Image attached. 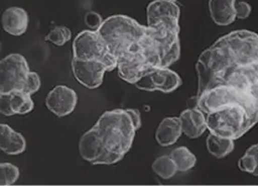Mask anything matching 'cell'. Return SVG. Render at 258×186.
<instances>
[{
  "label": "cell",
  "instance_id": "obj_1",
  "mask_svg": "<svg viewBox=\"0 0 258 186\" xmlns=\"http://www.w3.org/2000/svg\"><path fill=\"white\" fill-rule=\"evenodd\" d=\"M196 107L206 115L230 106L258 124V34L234 30L203 51L196 64Z\"/></svg>",
  "mask_w": 258,
  "mask_h": 186
},
{
  "label": "cell",
  "instance_id": "obj_2",
  "mask_svg": "<svg viewBox=\"0 0 258 186\" xmlns=\"http://www.w3.org/2000/svg\"><path fill=\"white\" fill-rule=\"evenodd\" d=\"M180 18L161 19L152 25H147L136 55L125 67L117 69L118 76L131 84L148 71L169 68L178 61L180 47Z\"/></svg>",
  "mask_w": 258,
  "mask_h": 186
},
{
  "label": "cell",
  "instance_id": "obj_3",
  "mask_svg": "<svg viewBox=\"0 0 258 186\" xmlns=\"http://www.w3.org/2000/svg\"><path fill=\"white\" fill-rule=\"evenodd\" d=\"M94 126L106 152L98 166L117 164L132 148L137 131L129 112L118 109L104 112Z\"/></svg>",
  "mask_w": 258,
  "mask_h": 186
},
{
  "label": "cell",
  "instance_id": "obj_4",
  "mask_svg": "<svg viewBox=\"0 0 258 186\" xmlns=\"http://www.w3.org/2000/svg\"><path fill=\"white\" fill-rule=\"evenodd\" d=\"M147 25H142L127 15H112L105 19L99 28L106 48L116 58L117 69L125 67L136 55L138 44L145 33Z\"/></svg>",
  "mask_w": 258,
  "mask_h": 186
},
{
  "label": "cell",
  "instance_id": "obj_5",
  "mask_svg": "<svg viewBox=\"0 0 258 186\" xmlns=\"http://www.w3.org/2000/svg\"><path fill=\"white\" fill-rule=\"evenodd\" d=\"M205 116L210 133L234 141L252 128L245 110L240 106L227 107Z\"/></svg>",
  "mask_w": 258,
  "mask_h": 186
},
{
  "label": "cell",
  "instance_id": "obj_6",
  "mask_svg": "<svg viewBox=\"0 0 258 186\" xmlns=\"http://www.w3.org/2000/svg\"><path fill=\"white\" fill-rule=\"evenodd\" d=\"M30 68L24 56L11 54L0 62V94L20 91L25 94L30 80Z\"/></svg>",
  "mask_w": 258,
  "mask_h": 186
},
{
  "label": "cell",
  "instance_id": "obj_7",
  "mask_svg": "<svg viewBox=\"0 0 258 186\" xmlns=\"http://www.w3.org/2000/svg\"><path fill=\"white\" fill-rule=\"evenodd\" d=\"M73 58L84 61H102L108 66L110 71L117 68L116 58L109 53L97 31L84 30L75 37Z\"/></svg>",
  "mask_w": 258,
  "mask_h": 186
},
{
  "label": "cell",
  "instance_id": "obj_8",
  "mask_svg": "<svg viewBox=\"0 0 258 186\" xmlns=\"http://www.w3.org/2000/svg\"><path fill=\"white\" fill-rule=\"evenodd\" d=\"M182 84V79L169 68H159L148 71L136 80L134 85L142 91H160L171 93Z\"/></svg>",
  "mask_w": 258,
  "mask_h": 186
},
{
  "label": "cell",
  "instance_id": "obj_9",
  "mask_svg": "<svg viewBox=\"0 0 258 186\" xmlns=\"http://www.w3.org/2000/svg\"><path fill=\"white\" fill-rule=\"evenodd\" d=\"M72 70L77 81L89 89L98 88L104 81L106 71H110L108 66L102 61H84L73 58Z\"/></svg>",
  "mask_w": 258,
  "mask_h": 186
},
{
  "label": "cell",
  "instance_id": "obj_10",
  "mask_svg": "<svg viewBox=\"0 0 258 186\" xmlns=\"http://www.w3.org/2000/svg\"><path fill=\"white\" fill-rule=\"evenodd\" d=\"M78 103V95L66 85H57L49 91L46 98V106L58 117H64L74 112Z\"/></svg>",
  "mask_w": 258,
  "mask_h": 186
},
{
  "label": "cell",
  "instance_id": "obj_11",
  "mask_svg": "<svg viewBox=\"0 0 258 186\" xmlns=\"http://www.w3.org/2000/svg\"><path fill=\"white\" fill-rule=\"evenodd\" d=\"M33 109L34 102L29 95L20 91L0 94V112L5 116L25 115Z\"/></svg>",
  "mask_w": 258,
  "mask_h": 186
},
{
  "label": "cell",
  "instance_id": "obj_12",
  "mask_svg": "<svg viewBox=\"0 0 258 186\" xmlns=\"http://www.w3.org/2000/svg\"><path fill=\"white\" fill-rule=\"evenodd\" d=\"M79 148L81 157L94 166H98L99 162L106 154L104 144L95 126L87 131L81 136Z\"/></svg>",
  "mask_w": 258,
  "mask_h": 186
},
{
  "label": "cell",
  "instance_id": "obj_13",
  "mask_svg": "<svg viewBox=\"0 0 258 186\" xmlns=\"http://www.w3.org/2000/svg\"><path fill=\"white\" fill-rule=\"evenodd\" d=\"M180 120L183 133L190 138H197L208 129L206 116L197 107L184 110L180 114Z\"/></svg>",
  "mask_w": 258,
  "mask_h": 186
},
{
  "label": "cell",
  "instance_id": "obj_14",
  "mask_svg": "<svg viewBox=\"0 0 258 186\" xmlns=\"http://www.w3.org/2000/svg\"><path fill=\"white\" fill-rule=\"evenodd\" d=\"M28 14L23 8H8L2 15V26L4 30L13 36H22L28 27Z\"/></svg>",
  "mask_w": 258,
  "mask_h": 186
},
{
  "label": "cell",
  "instance_id": "obj_15",
  "mask_svg": "<svg viewBox=\"0 0 258 186\" xmlns=\"http://www.w3.org/2000/svg\"><path fill=\"white\" fill-rule=\"evenodd\" d=\"M183 133L180 117H167L160 122L155 134L157 143L168 147L178 141Z\"/></svg>",
  "mask_w": 258,
  "mask_h": 186
},
{
  "label": "cell",
  "instance_id": "obj_16",
  "mask_svg": "<svg viewBox=\"0 0 258 186\" xmlns=\"http://www.w3.org/2000/svg\"><path fill=\"white\" fill-rule=\"evenodd\" d=\"M236 0H209L211 18L217 25H231L237 18Z\"/></svg>",
  "mask_w": 258,
  "mask_h": 186
},
{
  "label": "cell",
  "instance_id": "obj_17",
  "mask_svg": "<svg viewBox=\"0 0 258 186\" xmlns=\"http://www.w3.org/2000/svg\"><path fill=\"white\" fill-rule=\"evenodd\" d=\"M0 148L7 155H20L26 148L25 136L13 130L10 125L2 124L0 125Z\"/></svg>",
  "mask_w": 258,
  "mask_h": 186
},
{
  "label": "cell",
  "instance_id": "obj_18",
  "mask_svg": "<svg viewBox=\"0 0 258 186\" xmlns=\"http://www.w3.org/2000/svg\"><path fill=\"white\" fill-rule=\"evenodd\" d=\"M180 18V8L175 2L165 0H154L147 8L148 25H152L161 19Z\"/></svg>",
  "mask_w": 258,
  "mask_h": 186
},
{
  "label": "cell",
  "instance_id": "obj_19",
  "mask_svg": "<svg viewBox=\"0 0 258 186\" xmlns=\"http://www.w3.org/2000/svg\"><path fill=\"white\" fill-rule=\"evenodd\" d=\"M206 147L210 154L216 158H224L233 152L235 143L234 140L210 133L206 140Z\"/></svg>",
  "mask_w": 258,
  "mask_h": 186
},
{
  "label": "cell",
  "instance_id": "obj_20",
  "mask_svg": "<svg viewBox=\"0 0 258 186\" xmlns=\"http://www.w3.org/2000/svg\"><path fill=\"white\" fill-rule=\"evenodd\" d=\"M170 155L172 160L175 163L178 171L181 172L187 171L191 168H194L197 163V158L195 155L191 152L190 150L184 146L172 150Z\"/></svg>",
  "mask_w": 258,
  "mask_h": 186
},
{
  "label": "cell",
  "instance_id": "obj_21",
  "mask_svg": "<svg viewBox=\"0 0 258 186\" xmlns=\"http://www.w3.org/2000/svg\"><path fill=\"white\" fill-rule=\"evenodd\" d=\"M152 169L163 180L171 179L178 171L171 155H162L158 157L152 164Z\"/></svg>",
  "mask_w": 258,
  "mask_h": 186
},
{
  "label": "cell",
  "instance_id": "obj_22",
  "mask_svg": "<svg viewBox=\"0 0 258 186\" xmlns=\"http://www.w3.org/2000/svg\"><path fill=\"white\" fill-rule=\"evenodd\" d=\"M71 37L72 32L68 27L57 25L49 32L45 39L51 43L55 44L56 46H62L67 43L68 40H70Z\"/></svg>",
  "mask_w": 258,
  "mask_h": 186
},
{
  "label": "cell",
  "instance_id": "obj_23",
  "mask_svg": "<svg viewBox=\"0 0 258 186\" xmlns=\"http://www.w3.org/2000/svg\"><path fill=\"white\" fill-rule=\"evenodd\" d=\"M20 177L19 168L11 163H1L0 165V185H12Z\"/></svg>",
  "mask_w": 258,
  "mask_h": 186
},
{
  "label": "cell",
  "instance_id": "obj_24",
  "mask_svg": "<svg viewBox=\"0 0 258 186\" xmlns=\"http://www.w3.org/2000/svg\"><path fill=\"white\" fill-rule=\"evenodd\" d=\"M238 167L242 172L251 174L254 176L257 168V163L252 155L245 153V155L240 157V160L238 162Z\"/></svg>",
  "mask_w": 258,
  "mask_h": 186
},
{
  "label": "cell",
  "instance_id": "obj_25",
  "mask_svg": "<svg viewBox=\"0 0 258 186\" xmlns=\"http://www.w3.org/2000/svg\"><path fill=\"white\" fill-rule=\"evenodd\" d=\"M84 22L87 26L92 31H98L104 20L99 13L95 12H88L84 16Z\"/></svg>",
  "mask_w": 258,
  "mask_h": 186
},
{
  "label": "cell",
  "instance_id": "obj_26",
  "mask_svg": "<svg viewBox=\"0 0 258 186\" xmlns=\"http://www.w3.org/2000/svg\"><path fill=\"white\" fill-rule=\"evenodd\" d=\"M252 13V7L246 1H238L236 3V16L237 19H247Z\"/></svg>",
  "mask_w": 258,
  "mask_h": 186
},
{
  "label": "cell",
  "instance_id": "obj_27",
  "mask_svg": "<svg viewBox=\"0 0 258 186\" xmlns=\"http://www.w3.org/2000/svg\"><path fill=\"white\" fill-rule=\"evenodd\" d=\"M127 112H129L131 117L134 121V124L136 125V130H138L142 125L141 115L140 112L136 109H127Z\"/></svg>",
  "mask_w": 258,
  "mask_h": 186
},
{
  "label": "cell",
  "instance_id": "obj_28",
  "mask_svg": "<svg viewBox=\"0 0 258 186\" xmlns=\"http://www.w3.org/2000/svg\"><path fill=\"white\" fill-rule=\"evenodd\" d=\"M246 153L252 155L255 158L256 163H257V168H256V171L254 173V176L258 177V143L254 144V145H252L250 148H248L247 151H246Z\"/></svg>",
  "mask_w": 258,
  "mask_h": 186
},
{
  "label": "cell",
  "instance_id": "obj_29",
  "mask_svg": "<svg viewBox=\"0 0 258 186\" xmlns=\"http://www.w3.org/2000/svg\"><path fill=\"white\" fill-rule=\"evenodd\" d=\"M165 1H170V2H175V1H177V0H165Z\"/></svg>",
  "mask_w": 258,
  "mask_h": 186
}]
</instances>
